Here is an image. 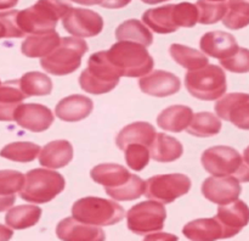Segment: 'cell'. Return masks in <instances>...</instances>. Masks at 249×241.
Wrapping results in <instances>:
<instances>
[{"instance_id": "1", "label": "cell", "mask_w": 249, "mask_h": 241, "mask_svg": "<svg viewBox=\"0 0 249 241\" xmlns=\"http://www.w3.org/2000/svg\"><path fill=\"white\" fill-rule=\"evenodd\" d=\"M72 7L66 0H38L33 6L18 11L17 23L24 34L55 31L58 19H63Z\"/></svg>"}, {"instance_id": "2", "label": "cell", "mask_w": 249, "mask_h": 241, "mask_svg": "<svg viewBox=\"0 0 249 241\" xmlns=\"http://www.w3.org/2000/svg\"><path fill=\"white\" fill-rule=\"evenodd\" d=\"M122 72L109 60L107 51H99L90 56L88 67L79 77V84L89 94H106L118 85Z\"/></svg>"}, {"instance_id": "3", "label": "cell", "mask_w": 249, "mask_h": 241, "mask_svg": "<svg viewBox=\"0 0 249 241\" xmlns=\"http://www.w3.org/2000/svg\"><path fill=\"white\" fill-rule=\"evenodd\" d=\"M108 57L123 77H143L153 68V58L142 44L135 41L118 40L108 51Z\"/></svg>"}, {"instance_id": "4", "label": "cell", "mask_w": 249, "mask_h": 241, "mask_svg": "<svg viewBox=\"0 0 249 241\" xmlns=\"http://www.w3.org/2000/svg\"><path fill=\"white\" fill-rule=\"evenodd\" d=\"M89 50L87 41L79 37H65L53 53L41 57L40 65L53 75H66L77 71L82 65V57Z\"/></svg>"}, {"instance_id": "5", "label": "cell", "mask_w": 249, "mask_h": 241, "mask_svg": "<svg viewBox=\"0 0 249 241\" xmlns=\"http://www.w3.org/2000/svg\"><path fill=\"white\" fill-rule=\"evenodd\" d=\"M124 208L116 201L88 196L78 200L72 207V216L83 223L97 226L113 225L124 218Z\"/></svg>"}, {"instance_id": "6", "label": "cell", "mask_w": 249, "mask_h": 241, "mask_svg": "<svg viewBox=\"0 0 249 241\" xmlns=\"http://www.w3.org/2000/svg\"><path fill=\"white\" fill-rule=\"evenodd\" d=\"M65 178L58 172L36 168L26 174V183L19 197L27 202L46 204L55 199L65 189Z\"/></svg>"}, {"instance_id": "7", "label": "cell", "mask_w": 249, "mask_h": 241, "mask_svg": "<svg viewBox=\"0 0 249 241\" xmlns=\"http://www.w3.org/2000/svg\"><path fill=\"white\" fill-rule=\"evenodd\" d=\"M185 87L192 96L198 100H218L228 89L225 71L215 65L189 71L185 75Z\"/></svg>"}, {"instance_id": "8", "label": "cell", "mask_w": 249, "mask_h": 241, "mask_svg": "<svg viewBox=\"0 0 249 241\" xmlns=\"http://www.w3.org/2000/svg\"><path fill=\"white\" fill-rule=\"evenodd\" d=\"M167 211L162 204L157 201H143L135 204L126 212L128 228L138 235L158 231L164 225Z\"/></svg>"}, {"instance_id": "9", "label": "cell", "mask_w": 249, "mask_h": 241, "mask_svg": "<svg viewBox=\"0 0 249 241\" xmlns=\"http://www.w3.org/2000/svg\"><path fill=\"white\" fill-rule=\"evenodd\" d=\"M191 189V179L181 173L160 174L151 177L146 182L145 195L148 199L162 204H172L184 196Z\"/></svg>"}, {"instance_id": "10", "label": "cell", "mask_w": 249, "mask_h": 241, "mask_svg": "<svg viewBox=\"0 0 249 241\" xmlns=\"http://www.w3.org/2000/svg\"><path fill=\"white\" fill-rule=\"evenodd\" d=\"M204 170L215 177L235 175L242 166L243 157L237 150L230 146H213L202 153Z\"/></svg>"}, {"instance_id": "11", "label": "cell", "mask_w": 249, "mask_h": 241, "mask_svg": "<svg viewBox=\"0 0 249 241\" xmlns=\"http://www.w3.org/2000/svg\"><path fill=\"white\" fill-rule=\"evenodd\" d=\"M63 28L79 38H91L102 32L104 19L89 9L72 7L63 17Z\"/></svg>"}, {"instance_id": "12", "label": "cell", "mask_w": 249, "mask_h": 241, "mask_svg": "<svg viewBox=\"0 0 249 241\" xmlns=\"http://www.w3.org/2000/svg\"><path fill=\"white\" fill-rule=\"evenodd\" d=\"M215 112L221 119L237 128L249 130V94L231 93L215 104Z\"/></svg>"}, {"instance_id": "13", "label": "cell", "mask_w": 249, "mask_h": 241, "mask_svg": "<svg viewBox=\"0 0 249 241\" xmlns=\"http://www.w3.org/2000/svg\"><path fill=\"white\" fill-rule=\"evenodd\" d=\"M241 185L233 175L207 178L202 184V194L209 201L216 204H228L238 200L241 195Z\"/></svg>"}, {"instance_id": "14", "label": "cell", "mask_w": 249, "mask_h": 241, "mask_svg": "<svg viewBox=\"0 0 249 241\" xmlns=\"http://www.w3.org/2000/svg\"><path fill=\"white\" fill-rule=\"evenodd\" d=\"M15 121L27 130L39 133L50 128L53 122V114L49 107L40 104H21L14 116Z\"/></svg>"}, {"instance_id": "15", "label": "cell", "mask_w": 249, "mask_h": 241, "mask_svg": "<svg viewBox=\"0 0 249 241\" xmlns=\"http://www.w3.org/2000/svg\"><path fill=\"white\" fill-rule=\"evenodd\" d=\"M141 92L156 97H165L177 94L181 87L179 77L167 71L156 70L139 80Z\"/></svg>"}, {"instance_id": "16", "label": "cell", "mask_w": 249, "mask_h": 241, "mask_svg": "<svg viewBox=\"0 0 249 241\" xmlns=\"http://www.w3.org/2000/svg\"><path fill=\"white\" fill-rule=\"evenodd\" d=\"M56 235L65 241H104L106 239L101 228L83 223L74 217L62 219L56 226Z\"/></svg>"}, {"instance_id": "17", "label": "cell", "mask_w": 249, "mask_h": 241, "mask_svg": "<svg viewBox=\"0 0 249 241\" xmlns=\"http://www.w3.org/2000/svg\"><path fill=\"white\" fill-rule=\"evenodd\" d=\"M216 218L224 226V239L231 238L237 235L246 225H248L249 207L241 200H236L228 204H220Z\"/></svg>"}, {"instance_id": "18", "label": "cell", "mask_w": 249, "mask_h": 241, "mask_svg": "<svg viewBox=\"0 0 249 241\" xmlns=\"http://www.w3.org/2000/svg\"><path fill=\"white\" fill-rule=\"evenodd\" d=\"M199 46L204 54L219 60L231 57L240 49L232 34L221 31H213L204 34L199 41Z\"/></svg>"}, {"instance_id": "19", "label": "cell", "mask_w": 249, "mask_h": 241, "mask_svg": "<svg viewBox=\"0 0 249 241\" xmlns=\"http://www.w3.org/2000/svg\"><path fill=\"white\" fill-rule=\"evenodd\" d=\"M92 100L84 95L74 94L65 97L56 105L55 113L65 122H78L87 118L92 111Z\"/></svg>"}, {"instance_id": "20", "label": "cell", "mask_w": 249, "mask_h": 241, "mask_svg": "<svg viewBox=\"0 0 249 241\" xmlns=\"http://www.w3.org/2000/svg\"><path fill=\"white\" fill-rule=\"evenodd\" d=\"M73 146L67 140H53L46 144L39 153V163L46 168H63L72 161Z\"/></svg>"}, {"instance_id": "21", "label": "cell", "mask_w": 249, "mask_h": 241, "mask_svg": "<svg viewBox=\"0 0 249 241\" xmlns=\"http://www.w3.org/2000/svg\"><path fill=\"white\" fill-rule=\"evenodd\" d=\"M155 127L147 122H135L124 127L117 135L116 144L121 150H125L130 144H142L151 148L156 138Z\"/></svg>"}, {"instance_id": "22", "label": "cell", "mask_w": 249, "mask_h": 241, "mask_svg": "<svg viewBox=\"0 0 249 241\" xmlns=\"http://www.w3.org/2000/svg\"><path fill=\"white\" fill-rule=\"evenodd\" d=\"M189 240L213 241L224 239V226L218 218H202L190 222L182 229Z\"/></svg>"}, {"instance_id": "23", "label": "cell", "mask_w": 249, "mask_h": 241, "mask_svg": "<svg viewBox=\"0 0 249 241\" xmlns=\"http://www.w3.org/2000/svg\"><path fill=\"white\" fill-rule=\"evenodd\" d=\"M174 6V4H168L164 6L148 9L143 12L142 22L156 33H174L180 28L175 21Z\"/></svg>"}, {"instance_id": "24", "label": "cell", "mask_w": 249, "mask_h": 241, "mask_svg": "<svg viewBox=\"0 0 249 241\" xmlns=\"http://www.w3.org/2000/svg\"><path fill=\"white\" fill-rule=\"evenodd\" d=\"M61 43L57 32L51 31L46 33L32 34L22 43L21 51L27 57H45L53 53Z\"/></svg>"}, {"instance_id": "25", "label": "cell", "mask_w": 249, "mask_h": 241, "mask_svg": "<svg viewBox=\"0 0 249 241\" xmlns=\"http://www.w3.org/2000/svg\"><path fill=\"white\" fill-rule=\"evenodd\" d=\"M194 118L192 109L185 105H174L163 110L157 117V124L164 130L180 133L187 129Z\"/></svg>"}, {"instance_id": "26", "label": "cell", "mask_w": 249, "mask_h": 241, "mask_svg": "<svg viewBox=\"0 0 249 241\" xmlns=\"http://www.w3.org/2000/svg\"><path fill=\"white\" fill-rule=\"evenodd\" d=\"M27 97L21 89L19 80H6L1 83L0 89V118L1 121H14L15 112Z\"/></svg>"}, {"instance_id": "27", "label": "cell", "mask_w": 249, "mask_h": 241, "mask_svg": "<svg viewBox=\"0 0 249 241\" xmlns=\"http://www.w3.org/2000/svg\"><path fill=\"white\" fill-rule=\"evenodd\" d=\"M92 180L105 187H118L130 179L131 174L125 167L117 163H101L90 172Z\"/></svg>"}, {"instance_id": "28", "label": "cell", "mask_w": 249, "mask_h": 241, "mask_svg": "<svg viewBox=\"0 0 249 241\" xmlns=\"http://www.w3.org/2000/svg\"><path fill=\"white\" fill-rule=\"evenodd\" d=\"M150 151L151 158L157 162H173L181 157L184 146L173 136L164 133H157Z\"/></svg>"}, {"instance_id": "29", "label": "cell", "mask_w": 249, "mask_h": 241, "mask_svg": "<svg viewBox=\"0 0 249 241\" xmlns=\"http://www.w3.org/2000/svg\"><path fill=\"white\" fill-rule=\"evenodd\" d=\"M41 217V208L32 204L12 207L5 216V223L12 229H27L36 225Z\"/></svg>"}, {"instance_id": "30", "label": "cell", "mask_w": 249, "mask_h": 241, "mask_svg": "<svg viewBox=\"0 0 249 241\" xmlns=\"http://www.w3.org/2000/svg\"><path fill=\"white\" fill-rule=\"evenodd\" d=\"M117 40H128L142 44L146 48L153 41V36L147 27L138 19H128L119 24L116 29Z\"/></svg>"}, {"instance_id": "31", "label": "cell", "mask_w": 249, "mask_h": 241, "mask_svg": "<svg viewBox=\"0 0 249 241\" xmlns=\"http://www.w3.org/2000/svg\"><path fill=\"white\" fill-rule=\"evenodd\" d=\"M169 54L175 62L186 70H198L208 65V57L204 55V53L181 44H172L169 48Z\"/></svg>"}, {"instance_id": "32", "label": "cell", "mask_w": 249, "mask_h": 241, "mask_svg": "<svg viewBox=\"0 0 249 241\" xmlns=\"http://www.w3.org/2000/svg\"><path fill=\"white\" fill-rule=\"evenodd\" d=\"M221 121L212 112H198L194 114L186 131L197 138H209L220 133Z\"/></svg>"}, {"instance_id": "33", "label": "cell", "mask_w": 249, "mask_h": 241, "mask_svg": "<svg viewBox=\"0 0 249 241\" xmlns=\"http://www.w3.org/2000/svg\"><path fill=\"white\" fill-rule=\"evenodd\" d=\"M19 85L27 96H44L53 90L51 79L41 72L24 73L19 79Z\"/></svg>"}, {"instance_id": "34", "label": "cell", "mask_w": 249, "mask_h": 241, "mask_svg": "<svg viewBox=\"0 0 249 241\" xmlns=\"http://www.w3.org/2000/svg\"><path fill=\"white\" fill-rule=\"evenodd\" d=\"M223 23L233 31L249 26V0H229Z\"/></svg>"}, {"instance_id": "35", "label": "cell", "mask_w": 249, "mask_h": 241, "mask_svg": "<svg viewBox=\"0 0 249 241\" xmlns=\"http://www.w3.org/2000/svg\"><path fill=\"white\" fill-rule=\"evenodd\" d=\"M105 191L117 201H133L142 196L146 191V183L140 177L131 174L130 179L118 187H105Z\"/></svg>"}, {"instance_id": "36", "label": "cell", "mask_w": 249, "mask_h": 241, "mask_svg": "<svg viewBox=\"0 0 249 241\" xmlns=\"http://www.w3.org/2000/svg\"><path fill=\"white\" fill-rule=\"evenodd\" d=\"M39 145L28 141H16L5 146L1 150V156L15 162H32L40 153Z\"/></svg>"}, {"instance_id": "37", "label": "cell", "mask_w": 249, "mask_h": 241, "mask_svg": "<svg viewBox=\"0 0 249 241\" xmlns=\"http://www.w3.org/2000/svg\"><path fill=\"white\" fill-rule=\"evenodd\" d=\"M198 22L202 24H214L223 19L228 12V4L213 0H198Z\"/></svg>"}, {"instance_id": "38", "label": "cell", "mask_w": 249, "mask_h": 241, "mask_svg": "<svg viewBox=\"0 0 249 241\" xmlns=\"http://www.w3.org/2000/svg\"><path fill=\"white\" fill-rule=\"evenodd\" d=\"M124 152H125L124 157H125L126 166L136 172L142 170L150 162L151 151L142 144H130L124 150Z\"/></svg>"}, {"instance_id": "39", "label": "cell", "mask_w": 249, "mask_h": 241, "mask_svg": "<svg viewBox=\"0 0 249 241\" xmlns=\"http://www.w3.org/2000/svg\"><path fill=\"white\" fill-rule=\"evenodd\" d=\"M26 183V175L17 170L2 169L0 172V196H12L19 192Z\"/></svg>"}, {"instance_id": "40", "label": "cell", "mask_w": 249, "mask_h": 241, "mask_svg": "<svg viewBox=\"0 0 249 241\" xmlns=\"http://www.w3.org/2000/svg\"><path fill=\"white\" fill-rule=\"evenodd\" d=\"M175 21L179 27L192 28L198 22V7L191 2H180L174 6Z\"/></svg>"}, {"instance_id": "41", "label": "cell", "mask_w": 249, "mask_h": 241, "mask_svg": "<svg viewBox=\"0 0 249 241\" xmlns=\"http://www.w3.org/2000/svg\"><path fill=\"white\" fill-rule=\"evenodd\" d=\"M17 10L11 11H2L0 14V22H1V38H22L26 34L22 32L17 23Z\"/></svg>"}, {"instance_id": "42", "label": "cell", "mask_w": 249, "mask_h": 241, "mask_svg": "<svg viewBox=\"0 0 249 241\" xmlns=\"http://www.w3.org/2000/svg\"><path fill=\"white\" fill-rule=\"evenodd\" d=\"M220 65L225 70L235 73L249 72V49L240 48L237 53L229 58L220 60Z\"/></svg>"}, {"instance_id": "43", "label": "cell", "mask_w": 249, "mask_h": 241, "mask_svg": "<svg viewBox=\"0 0 249 241\" xmlns=\"http://www.w3.org/2000/svg\"><path fill=\"white\" fill-rule=\"evenodd\" d=\"M240 183H249V146L243 152V162L240 169L233 175Z\"/></svg>"}, {"instance_id": "44", "label": "cell", "mask_w": 249, "mask_h": 241, "mask_svg": "<svg viewBox=\"0 0 249 241\" xmlns=\"http://www.w3.org/2000/svg\"><path fill=\"white\" fill-rule=\"evenodd\" d=\"M130 1L131 0H104L101 6L105 9H122V7H125Z\"/></svg>"}, {"instance_id": "45", "label": "cell", "mask_w": 249, "mask_h": 241, "mask_svg": "<svg viewBox=\"0 0 249 241\" xmlns=\"http://www.w3.org/2000/svg\"><path fill=\"white\" fill-rule=\"evenodd\" d=\"M17 2H18V0H0V9H1V11L6 9H11Z\"/></svg>"}, {"instance_id": "46", "label": "cell", "mask_w": 249, "mask_h": 241, "mask_svg": "<svg viewBox=\"0 0 249 241\" xmlns=\"http://www.w3.org/2000/svg\"><path fill=\"white\" fill-rule=\"evenodd\" d=\"M73 2H77V4L82 5H88V6H91V5H101L104 2V0H71Z\"/></svg>"}, {"instance_id": "47", "label": "cell", "mask_w": 249, "mask_h": 241, "mask_svg": "<svg viewBox=\"0 0 249 241\" xmlns=\"http://www.w3.org/2000/svg\"><path fill=\"white\" fill-rule=\"evenodd\" d=\"M151 239H172V240H178L177 236H173L170 234H158V235H150L145 238V240H151Z\"/></svg>"}, {"instance_id": "48", "label": "cell", "mask_w": 249, "mask_h": 241, "mask_svg": "<svg viewBox=\"0 0 249 241\" xmlns=\"http://www.w3.org/2000/svg\"><path fill=\"white\" fill-rule=\"evenodd\" d=\"M145 4H150V5H155V4H160V2H164V1H169V0H141Z\"/></svg>"}, {"instance_id": "49", "label": "cell", "mask_w": 249, "mask_h": 241, "mask_svg": "<svg viewBox=\"0 0 249 241\" xmlns=\"http://www.w3.org/2000/svg\"><path fill=\"white\" fill-rule=\"evenodd\" d=\"M213 1H225V0H213Z\"/></svg>"}]
</instances>
